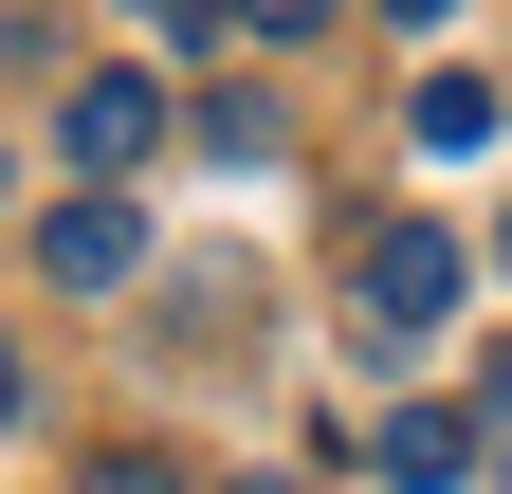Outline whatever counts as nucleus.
Wrapping results in <instances>:
<instances>
[{"label":"nucleus","mask_w":512,"mask_h":494,"mask_svg":"<svg viewBox=\"0 0 512 494\" xmlns=\"http://www.w3.org/2000/svg\"><path fill=\"white\" fill-rule=\"evenodd\" d=\"M147 147H165V92L147 74H74V165L110 183V165H147Z\"/></svg>","instance_id":"20e7f679"},{"label":"nucleus","mask_w":512,"mask_h":494,"mask_svg":"<svg viewBox=\"0 0 512 494\" xmlns=\"http://www.w3.org/2000/svg\"><path fill=\"white\" fill-rule=\"evenodd\" d=\"M403 129H421L439 165H458V147H494V74H421V92H403Z\"/></svg>","instance_id":"39448f33"},{"label":"nucleus","mask_w":512,"mask_h":494,"mask_svg":"<svg viewBox=\"0 0 512 494\" xmlns=\"http://www.w3.org/2000/svg\"><path fill=\"white\" fill-rule=\"evenodd\" d=\"M92 494H183V476H165V458H110V476H92Z\"/></svg>","instance_id":"0eeeda50"},{"label":"nucleus","mask_w":512,"mask_h":494,"mask_svg":"<svg viewBox=\"0 0 512 494\" xmlns=\"http://www.w3.org/2000/svg\"><path fill=\"white\" fill-rule=\"evenodd\" d=\"M384 19H458V0H384Z\"/></svg>","instance_id":"9d476101"},{"label":"nucleus","mask_w":512,"mask_h":494,"mask_svg":"<svg viewBox=\"0 0 512 494\" xmlns=\"http://www.w3.org/2000/svg\"><path fill=\"white\" fill-rule=\"evenodd\" d=\"M494 458V421H458V403H384V494H458Z\"/></svg>","instance_id":"7ed1b4c3"},{"label":"nucleus","mask_w":512,"mask_h":494,"mask_svg":"<svg viewBox=\"0 0 512 494\" xmlns=\"http://www.w3.org/2000/svg\"><path fill=\"white\" fill-rule=\"evenodd\" d=\"M348 312L421 348L439 312H458V238H439V220H384V238H366V257H348Z\"/></svg>","instance_id":"f257e3e1"},{"label":"nucleus","mask_w":512,"mask_h":494,"mask_svg":"<svg viewBox=\"0 0 512 494\" xmlns=\"http://www.w3.org/2000/svg\"><path fill=\"white\" fill-rule=\"evenodd\" d=\"M494 275H512V220H494Z\"/></svg>","instance_id":"9b49d317"},{"label":"nucleus","mask_w":512,"mask_h":494,"mask_svg":"<svg viewBox=\"0 0 512 494\" xmlns=\"http://www.w3.org/2000/svg\"><path fill=\"white\" fill-rule=\"evenodd\" d=\"M494 458H512V348H494Z\"/></svg>","instance_id":"6e6552de"},{"label":"nucleus","mask_w":512,"mask_h":494,"mask_svg":"<svg viewBox=\"0 0 512 494\" xmlns=\"http://www.w3.org/2000/svg\"><path fill=\"white\" fill-rule=\"evenodd\" d=\"M238 19H256V37H330V0H238Z\"/></svg>","instance_id":"423d86ee"},{"label":"nucleus","mask_w":512,"mask_h":494,"mask_svg":"<svg viewBox=\"0 0 512 494\" xmlns=\"http://www.w3.org/2000/svg\"><path fill=\"white\" fill-rule=\"evenodd\" d=\"M37 275H55V293H110V275H147V220H128L110 183H74V202L37 220Z\"/></svg>","instance_id":"f03ea898"},{"label":"nucleus","mask_w":512,"mask_h":494,"mask_svg":"<svg viewBox=\"0 0 512 494\" xmlns=\"http://www.w3.org/2000/svg\"><path fill=\"white\" fill-rule=\"evenodd\" d=\"M0 440H19V348H0Z\"/></svg>","instance_id":"1a4fd4ad"}]
</instances>
